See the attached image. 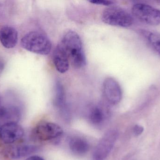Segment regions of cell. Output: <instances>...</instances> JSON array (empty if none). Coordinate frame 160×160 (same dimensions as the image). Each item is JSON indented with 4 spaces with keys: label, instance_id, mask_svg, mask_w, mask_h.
<instances>
[{
    "label": "cell",
    "instance_id": "1",
    "mask_svg": "<svg viewBox=\"0 0 160 160\" xmlns=\"http://www.w3.org/2000/svg\"><path fill=\"white\" fill-rule=\"evenodd\" d=\"M61 44L67 53L69 61L75 68H81L86 65V58L82 43L78 33L73 31L67 32Z\"/></svg>",
    "mask_w": 160,
    "mask_h": 160
},
{
    "label": "cell",
    "instance_id": "2",
    "mask_svg": "<svg viewBox=\"0 0 160 160\" xmlns=\"http://www.w3.org/2000/svg\"><path fill=\"white\" fill-rule=\"evenodd\" d=\"M21 44L25 50L42 55L48 54L52 48L50 39L42 33L36 31L26 34L22 39Z\"/></svg>",
    "mask_w": 160,
    "mask_h": 160
},
{
    "label": "cell",
    "instance_id": "3",
    "mask_svg": "<svg viewBox=\"0 0 160 160\" xmlns=\"http://www.w3.org/2000/svg\"><path fill=\"white\" fill-rule=\"evenodd\" d=\"M102 18L105 23L113 26L127 27L133 23V18L130 14L117 6H111L105 8Z\"/></svg>",
    "mask_w": 160,
    "mask_h": 160
},
{
    "label": "cell",
    "instance_id": "4",
    "mask_svg": "<svg viewBox=\"0 0 160 160\" xmlns=\"http://www.w3.org/2000/svg\"><path fill=\"white\" fill-rule=\"evenodd\" d=\"M62 134V130L58 125L51 122H42L33 129L31 138L34 142H47L55 140Z\"/></svg>",
    "mask_w": 160,
    "mask_h": 160
},
{
    "label": "cell",
    "instance_id": "5",
    "mask_svg": "<svg viewBox=\"0 0 160 160\" xmlns=\"http://www.w3.org/2000/svg\"><path fill=\"white\" fill-rule=\"evenodd\" d=\"M132 15L142 22L151 25L160 24V10L147 4L138 3L132 8Z\"/></svg>",
    "mask_w": 160,
    "mask_h": 160
},
{
    "label": "cell",
    "instance_id": "6",
    "mask_svg": "<svg viewBox=\"0 0 160 160\" xmlns=\"http://www.w3.org/2000/svg\"><path fill=\"white\" fill-rule=\"evenodd\" d=\"M118 132L115 130L108 131L99 142L93 153V160H105L112 151L117 139Z\"/></svg>",
    "mask_w": 160,
    "mask_h": 160
},
{
    "label": "cell",
    "instance_id": "7",
    "mask_svg": "<svg viewBox=\"0 0 160 160\" xmlns=\"http://www.w3.org/2000/svg\"><path fill=\"white\" fill-rule=\"evenodd\" d=\"M23 135V128L16 122H7L0 127V139L6 144L18 142Z\"/></svg>",
    "mask_w": 160,
    "mask_h": 160
},
{
    "label": "cell",
    "instance_id": "8",
    "mask_svg": "<svg viewBox=\"0 0 160 160\" xmlns=\"http://www.w3.org/2000/svg\"><path fill=\"white\" fill-rule=\"evenodd\" d=\"M102 91L108 102L115 105L120 102L122 99V92L118 83L112 78H107L102 85Z\"/></svg>",
    "mask_w": 160,
    "mask_h": 160
},
{
    "label": "cell",
    "instance_id": "9",
    "mask_svg": "<svg viewBox=\"0 0 160 160\" xmlns=\"http://www.w3.org/2000/svg\"><path fill=\"white\" fill-rule=\"evenodd\" d=\"M53 62L55 68L60 73H65L69 69V57L61 43L57 45L54 50Z\"/></svg>",
    "mask_w": 160,
    "mask_h": 160
},
{
    "label": "cell",
    "instance_id": "10",
    "mask_svg": "<svg viewBox=\"0 0 160 160\" xmlns=\"http://www.w3.org/2000/svg\"><path fill=\"white\" fill-rule=\"evenodd\" d=\"M18 34L17 30L9 26H5L0 29V42L6 49H12L18 42Z\"/></svg>",
    "mask_w": 160,
    "mask_h": 160
},
{
    "label": "cell",
    "instance_id": "11",
    "mask_svg": "<svg viewBox=\"0 0 160 160\" xmlns=\"http://www.w3.org/2000/svg\"><path fill=\"white\" fill-rule=\"evenodd\" d=\"M37 148L33 146L21 145L13 146L4 151L6 157L12 159H17L31 155L37 151Z\"/></svg>",
    "mask_w": 160,
    "mask_h": 160
},
{
    "label": "cell",
    "instance_id": "12",
    "mask_svg": "<svg viewBox=\"0 0 160 160\" xmlns=\"http://www.w3.org/2000/svg\"><path fill=\"white\" fill-rule=\"evenodd\" d=\"M54 104L61 110L65 117L67 118L68 115L65 108V93L62 84L60 80H57L55 83Z\"/></svg>",
    "mask_w": 160,
    "mask_h": 160
},
{
    "label": "cell",
    "instance_id": "13",
    "mask_svg": "<svg viewBox=\"0 0 160 160\" xmlns=\"http://www.w3.org/2000/svg\"><path fill=\"white\" fill-rule=\"evenodd\" d=\"M70 150L78 156H82L88 152L89 145L88 142L80 137H73L69 141Z\"/></svg>",
    "mask_w": 160,
    "mask_h": 160
},
{
    "label": "cell",
    "instance_id": "14",
    "mask_svg": "<svg viewBox=\"0 0 160 160\" xmlns=\"http://www.w3.org/2000/svg\"><path fill=\"white\" fill-rule=\"evenodd\" d=\"M104 114L101 108L96 106L90 110L88 114V119L92 124L98 125L103 122Z\"/></svg>",
    "mask_w": 160,
    "mask_h": 160
},
{
    "label": "cell",
    "instance_id": "15",
    "mask_svg": "<svg viewBox=\"0 0 160 160\" xmlns=\"http://www.w3.org/2000/svg\"><path fill=\"white\" fill-rule=\"evenodd\" d=\"M142 34L151 46L160 54V36L150 31L142 30Z\"/></svg>",
    "mask_w": 160,
    "mask_h": 160
},
{
    "label": "cell",
    "instance_id": "16",
    "mask_svg": "<svg viewBox=\"0 0 160 160\" xmlns=\"http://www.w3.org/2000/svg\"><path fill=\"white\" fill-rule=\"evenodd\" d=\"M90 3L94 4L100 5L110 6L112 4V1H106V0H93L89 1Z\"/></svg>",
    "mask_w": 160,
    "mask_h": 160
},
{
    "label": "cell",
    "instance_id": "17",
    "mask_svg": "<svg viewBox=\"0 0 160 160\" xmlns=\"http://www.w3.org/2000/svg\"><path fill=\"white\" fill-rule=\"evenodd\" d=\"M144 131V128L142 126L136 125L133 128V132L135 136H138L141 135Z\"/></svg>",
    "mask_w": 160,
    "mask_h": 160
},
{
    "label": "cell",
    "instance_id": "18",
    "mask_svg": "<svg viewBox=\"0 0 160 160\" xmlns=\"http://www.w3.org/2000/svg\"><path fill=\"white\" fill-rule=\"evenodd\" d=\"M26 160H44V159L42 158L41 157H38L37 156H32L28 158Z\"/></svg>",
    "mask_w": 160,
    "mask_h": 160
},
{
    "label": "cell",
    "instance_id": "19",
    "mask_svg": "<svg viewBox=\"0 0 160 160\" xmlns=\"http://www.w3.org/2000/svg\"><path fill=\"white\" fill-rule=\"evenodd\" d=\"M3 107H2L0 105V118H1L3 112Z\"/></svg>",
    "mask_w": 160,
    "mask_h": 160
},
{
    "label": "cell",
    "instance_id": "20",
    "mask_svg": "<svg viewBox=\"0 0 160 160\" xmlns=\"http://www.w3.org/2000/svg\"></svg>",
    "mask_w": 160,
    "mask_h": 160
}]
</instances>
